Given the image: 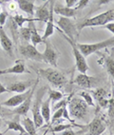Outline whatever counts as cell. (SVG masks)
Returning a JSON list of instances; mask_svg holds the SVG:
<instances>
[{
  "instance_id": "23",
  "label": "cell",
  "mask_w": 114,
  "mask_h": 135,
  "mask_svg": "<svg viewBox=\"0 0 114 135\" xmlns=\"http://www.w3.org/2000/svg\"><path fill=\"white\" fill-rule=\"evenodd\" d=\"M21 124L28 135H37V128H35L33 121L29 117H24L21 120Z\"/></svg>"
},
{
  "instance_id": "9",
  "label": "cell",
  "mask_w": 114,
  "mask_h": 135,
  "mask_svg": "<svg viewBox=\"0 0 114 135\" xmlns=\"http://www.w3.org/2000/svg\"><path fill=\"white\" fill-rule=\"evenodd\" d=\"M19 51L25 58L29 60L44 62L43 54L36 49V47L32 46V44H24L19 47Z\"/></svg>"
},
{
  "instance_id": "49",
  "label": "cell",
  "mask_w": 114,
  "mask_h": 135,
  "mask_svg": "<svg viewBox=\"0 0 114 135\" xmlns=\"http://www.w3.org/2000/svg\"><path fill=\"white\" fill-rule=\"evenodd\" d=\"M113 87H114V85H113Z\"/></svg>"
},
{
  "instance_id": "25",
  "label": "cell",
  "mask_w": 114,
  "mask_h": 135,
  "mask_svg": "<svg viewBox=\"0 0 114 135\" xmlns=\"http://www.w3.org/2000/svg\"><path fill=\"white\" fill-rule=\"evenodd\" d=\"M73 127H80V128H83L84 126L82 125H77V124H71V123H68V124H57L55 125L54 127H52L51 128H49L48 131L51 133H56V132H63L64 130H67V129H70V128H73ZM47 131V132H48ZM46 132V133H47Z\"/></svg>"
},
{
  "instance_id": "6",
  "label": "cell",
  "mask_w": 114,
  "mask_h": 135,
  "mask_svg": "<svg viewBox=\"0 0 114 135\" xmlns=\"http://www.w3.org/2000/svg\"><path fill=\"white\" fill-rule=\"evenodd\" d=\"M57 25H58V30L65 34L66 36L68 37L70 39L75 41L76 37L78 36V30L77 26L71 20V18H67V17L60 16L58 21H57Z\"/></svg>"
},
{
  "instance_id": "22",
  "label": "cell",
  "mask_w": 114,
  "mask_h": 135,
  "mask_svg": "<svg viewBox=\"0 0 114 135\" xmlns=\"http://www.w3.org/2000/svg\"><path fill=\"white\" fill-rule=\"evenodd\" d=\"M28 27L31 29V42H32V45L34 47H36L38 44L43 42L42 36H40V34L38 33L36 27H35V24H34V21L29 22L28 23Z\"/></svg>"
},
{
  "instance_id": "8",
  "label": "cell",
  "mask_w": 114,
  "mask_h": 135,
  "mask_svg": "<svg viewBox=\"0 0 114 135\" xmlns=\"http://www.w3.org/2000/svg\"><path fill=\"white\" fill-rule=\"evenodd\" d=\"M44 42H45V51L42 53L44 58V62H46L47 64H49L52 67H57L59 52L53 47V45L51 43L49 39Z\"/></svg>"
},
{
  "instance_id": "39",
  "label": "cell",
  "mask_w": 114,
  "mask_h": 135,
  "mask_svg": "<svg viewBox=\"0 0 114 135\" xmlns=\"http://www.w3.org/2000/svg\"><path fill=\"white\" fill-rule=\"evenodd\" d=\"M97 102H98V104H99V106L101 107V108H103V109L107 108V105H108V99L107 98H103Z\"/></svg>"
},
{
  "instance_id": "42",
  "label": "cell",
  "mask_w": 114,
  "mask_h": 135,
  "mask_svg": "<svg viewBox=\"0 0 114 135\" xmlns=\"http://www.w3.org/2000/svg\"><path fill=\"white\" fill-rule=\"evenodd\" d=\"M5 92H9V90L7 89V88L4 87V85H2V83L0 82V94L5 93Z\"/></svg>"
},
{
  "instance_id": "44",
  "label": "cell",
  "mask_w": 114,
  "mask_h": 135,
  "mask_svg": "<svg viewBox=\"0 0 114 135\" xmlns=\"http://www.w3.org/2000/svg\"><path fill=\"white\" fill-rule=\"evenodd\" d=\"M2 12V8H1V6H0V13Z\"/></svg>"
},
{
  "instance_id": "28",
  "label": "cell",
  "mask_w": 114,
  "mask_h": 135,
  "mask_svg": "<svg viewBox=\"0 0 114 135\" xmlns=\"http://www.w3.org/2000/svg\"><path fill=\"white\" fill-rule=\"evenodd\" d=\"M105 66L107 69V73L109 76H111V78L114 80V59L111 57H106L105 58Z\"/></svg>"
},
{
  "instance_id": "24",
  "label": "cell",
  "mask_w": 114,
  "mask_h": 135,
  "mask_svg": "<svg viewBox=\"0 0 114 135\" xmlns=\"http://www.w3.org/2000/svg\"><path fill=\"white\" fill-rule=\"evenodd\" d=\"M6 124H7L8 128L3 133H6L7 131H9V130H13L15 132L19 133V135H28V133L26 132L25 128H23V126L18 123V122H16V121H7Z\"/></svg>"
},
{
  "instance_id": "29",
  "label": "cell",
  "mask_w": 114,
  "mask_h": 135,
  "mask_svg": "<svg viewBox=\"0 0 114 135\" xmlns=\"http://www.w3.org/2000/svg\"><path fill=\"white\" fill-rule=\"evenodd\" d=\"M49 98L51 99V102L55 104L56 102L61 101L64 98V94L59 90L55 89H49Z\"/></svg>"
},
{
  "instance_id": "1",
  "label": "cell",
  "mask_w": 114,
  "mask_h": 135,
  "mask_svg": "<svg viewBox=\"0 0 114 135\" xmlns=\"http://www.w3.org/2000/svg\"><path fill=\"white\" fill-rule=\"evenodd\" d=\"M114 20V9L108 10L107 12L100 13L96 16L90 17L86 20H83L80 24H78L77 30L78 32H80L83 29L87 27H98V26H105L110 22H113Z\"/></svg>"
},
{
  "instance_id": "2",
  "label": "cell",
  "mask_w": 114,
  "mask_h": 135,
  "mask_svg": "<svg viewBox=\"0 0 114 135\" xmlns=\"http://www.w3.org/2000/svg\"><path fill=\"white\" fill-rule=\"evenodd\" d=\"M38 74L43 78H45L47 81H49L55 88H62L68 83V79L66 77V75L63 73H61L57 70H54L52 68L39 70Z\"/></svg>"
},
{
  "instance_id": "20",
  "label": "cell",
  "mask_w": 114,
  "mask_h": 135,
  "mask_svg": "<svg viewBox=\"0 0 114 135\" xmlns=\"http://www.w3.org/2000/svg\"><path fill=\"white\" fill-rule=\"evenodd\" d=\"M53 12L54 13H57L60 16L67 17V18L74 17L76 15V11L74 9H71V8H67L66 6L60 5H54Z\"/></svg>"
},
{
  "instance_id": "21",
  "label": "cell",
  "mask_w": 114,
  "mask_h": 135,
  "mask_svg": "<svg viewBox=\"0 0 114 135\" xmlns=\"http://www.w3.org/2000/svg\"><path fill=\"white\" fill-rule=\"evenodd\" d=\"M51 99L48 98L46 101H44L42 103L41 106V114L43 117L44 123H46V125H49L51 119Z\"/></svg>"
},
{
  "instance_id": "27",
  "label": "cell",
  "mask_w": 114,
  "mask_h": 135,
  "mask_svg": "<svg viewBox=\"0 0 114 135\" xmlns=\"http://www.w3.org/2000/svg\"><path fill=\"white\" fill-rule=\"evenodd\" d=\"M18 35L22 38V40L25 42L26 44H29V42L31 41V29L29 27L27 28H21L18 31Z\"/></svg>"
},
{
  "instance_id": "45",
  "label": "cell",
  "mask_w": 114,
  "mask_h": 135,
  "mask_svg": "<svg viewBox=\"0 0 114 135\" xmlns=\"http://www.w3.org/2000/svg\"><path fill=\"white\" fill-rule=\"evenodd\" d=\"M1 124H2V120H1V118H0V127H1Z\"/></svg>"
},
{
  "instance_id": "4",
  "label": "cell",
  "mask_w": 114,
  "mask_h": 135,
  "mask_svg": "<svg viewBox=\"0 0 114 135\" xmlns=\"http://www.w3.org/2000/svg\"><path fill=\"white\" fill-rule=\"evenodd\" d=\"M68 113L71 117L78 120H85L88 112V106L82 98L74 97L68 103Z\"/></svg>"
},
{
  "instance_id": "19",
  "label": "cell",
  "mask_w": 114,
  "mask_h": 135,
  "mask_svg": "<svg viewBox=\"0 0 114 135\" xmlns=\"http://www.w3.org/2000/svg\"><path fill=\"white\" fill-rule=\"evenodd\" d=\"M18 8L22 12H26L29 15V18H34V12H35V3L33 1H29V0H18L16 1Z\"/></svg>"
},
{
  "instance_id": "13",
  "label": "cell",
  "mask_w": 114,
  "mask_h": 135,
  "mask_svg": "<svg viewBox=\"0 0 114 135\" xmlns=\"http://www.w3.org/2000/svg\"><path fill=\"white\" fill-rule=\"evenodd\" d=\"M54 4H55V1H53V0L49 1V18L46 23V29H45L43 36H42L43 42L46 41V40H48V39H49L54 32V18H53Z\"/></svg>"
},
{
  "instance_id": "18",
  "label": "cell",
  "mask_w": 114,
  "mask_h": 135,
  "mask_svg": "<svg viewBox=\"0 0 114 135\" xmlns=\"http://www.w3.org/2000/svg\"><path fill=\"white\" fill-rule=\"evenodd\" d=\"M49 1H47L44 5L40 6V7H36L35 12H34V20L35 21H40V22L47 23V21L49 18Z\"/></svg>"
},
{
  "instance_id": "5",
  "label": "cell",
  "mask_w": 114,
  "mask_h": 135,
  "mask_svg": "<svg viewBox=\"0 0 114 135\" xmlns=\"http://www.w3.org/2000/svg\"><path fill=\"white\" fill-rule=\"evenodd\" d=\"M114 46V36L111 38H108L104 41L97 42V43H91V44H77V47L79 51H81L83 55L85 57L91 55L92 53L98 52L99 51L103 49L108 48V47Z\"/></svg>"
},
{
  "instance_id": "38",
  "label": "cell",
  "mask_w": 114,
  "mask_h": 135,
  "mask_svg": "<svg viewBox=\"0 0 114 135\" xmlns=\"http://www.w3.org/2000/svg\"><path fill=\"white\" fill-rule=\"evenodd\" d=\"M77 0H66L65 4L67 8H71V9H74V7L76 6Z\"/></svg>"
},
{
  "instance_id": "11",
  "label": "cell",
  "mask_w": 114,
  "mask_h": 135,
  "mask_svg": "<svg viewBox=\"0 0 114 135\" xmlns=\"http://www.w3.org/2000/svg\"><path fill=\"white\" fill-rule=\"evenodd\" d=\"M35 82H36V81H35ZM33 87H34V85H33ZM33 87L31 88L29 90H27V91L24 92V93L15 94V95L11 97V98L7 99L6 101L1 103V106L9 107V108H17V107H19L20 105L23 104V102L29 97V95L31 94V92L32 91V89H33Z\"/></svg>"
},
{
  "instance_id": "46",
  "label": "cell",
  "mask_w": 114,
  "mask_h": 135,
  "mask_svg": "<svg viewBox=\"0 0 114 135\" xmlns=\"http://www.w3.org/2000/svg\"><path fill=\"white\" fill-rule=\"evenodd\" d=\"M0 135H4V133H3V132H0Z\"/></svg>"
},
{
  "instance_id": "16",
  "label": "cell",
  "mask_w": 114,
  "mask_h": 135,
  "mask_svg": "<svg viewBox=\"0 0 114 135\" xmlns=\"http://www.w3.org/2000/svg\"><path fill=\"white\" fill-rule=\"evenodd\" d=\"M0 46L10 56H13V42L8 36L2 27H0Z\"/></svg>"
},
{
  "instance_id": "48",
  "label": "cell",
  "mask_w": 114,
  "mask_h": 135,
  "mask_svg": "<svg viewBox=\"0 0 114 135\" xmlns=\"http://www.w3.org/2000/svg\"><path fill=\"white\" fill-rule=\"evenodd\" d=\"M0 48H1V46H0Z\"/></svg>"
},
{
  "instance_id": "40",
  "label": "cell",
  "mask_w": 114,
  "mask_h": 135,
  "mask_svg": "<svg viewBox=\"0 0 114 135\" xmlns=\"http://www.w3.org/2000/svg\"><path fill=\"white\" fill-rule=\"evenodd\" d=\"M104 28L106 30H107L108 31H110V32L114 35V21L110 22V23H108V24H107V25H105Z\"/></svg>"
},
{
  "instance_id": "7",
  "label": "cell",
  "mask_w": 114,
  "mask_h": 135,
  "mask_svg": "<svg viewBox=\"0 0 114 135\" xmlns=\"http://www.w3.org/2000/svg\"><path fill=\"white\" fill-rule=\"evenodd\" d=\"M63 34V33H62ZM64 38L68 41V43L71 45V49H72L73 51V55H74V58H75V64H76V68H77L78 71L80 73H84L85 74L88 70V66H87V60H86V57L83 55L81 51H79V49L77 47V44L75 43V41H73L71 39H70L68 37H67L65 34H63Z\"/></svg>"
},
{
  "instance_id": "17",
  "label": "cell",
  "mask_w": 114,
  "mask_h": 135,
  "mask_svg": "<svg viewBox=\"0 0 114 135\" xmlns=\"http://www.w3.org/2000/svg\"><path fill=\"white\" fill-rule=\"evenodd\" d=\"M25 73H28V70L26 69L24 62L22 60H17L13 66L0 70V76L4 74H22Z\"/></svg>"
},
{
  "instance_id": "34",
  "label": "cell",
  "mask_w": 114,
  "mask_h": 135,
  "mask_svg": "<svg viewBox=\"0 0 114 135\" xmlns=\"http://www.w3.org/2000/svg\"><path fill=\"white\" fill-rule=\"evenodd\" d=\"M71 97H68V98H65V99H62L61 101L57 102V104H54L53 106V110H57V109H62V108H66V107L68 106V103H70V101H71Z\"/></svg>"
},
{
  "instance_id": "33",
  "label": "cell",
  "mask_w": 114,
  "mask_h": 135,
  "mask_svg": "<svg viewBox=\"0 0 114 135\" xmlns=\"http://www.w3.org/2000/svg\"><path fill=\"white\" fill-rule=\"evenodd\" d=\"M67 108V107H66ZM66 108H62V109H57V110L54 111L53 115H52V117H51V125H53L54 123H56L57 121H59L60 119L63 118V113H64V109H66Z\"/></svg>"
},
{
  "instance_id": "12",
  "label": "cell",
  "mask_w": 114,
  "mask_h": 135,
  "mask_svg": "<svg viewBox=\"0 0 114 135\" xmlns=\"http://www.w3.org/2000/svg\"><path fill=\"white\" fill-rule=\"evenodd\" d=\"M36 81V80H35ZM34 80H27V81H17V82L12 83V84L8 85L7 89L9 92H16L18 93H24L27 90H29L31 88L33 87L35 84Z\"/></svg>"
},
{
  "instance_id": "47",
  "label": "cell",
  "mask_w": 114,
  "mask_h": 135,
  "mask_svg": "<svg viewBox=\"0 0 114 135\" xmlns=\"http://www.w3.org/2000/svg\"><path fill=\"white\" fill-rule=\"evenodd\" d=\"M2 115V111H0V116Z\"/></svg>"
},
{
  "instance_id": "43",
  "label": "cell",
  "mask_w": 114,
  "mask_h": 135,
  "mask_svg": "<svg viewBox=\"0 0 114 135\" xmlns=\"http://www.w3.org/2000/svg\"><path fill=\"white\" fill-rule=\"evenodd\" d=\"M0 111H2V106H1V104H0Z\"/></svg>"
},
{
  "instance_id": "41",
  "label": "cell",
  "mask_w": 114,
  "mask_h": 135,
  "mask_svg": "<svg viewBox=\"0 0 114 135\" xmlns=\"http://www.w3.org/2000/svg\"><path fill=\"white\" fill-rule=\"evenodd\" d=\"M77 133L75 131H73L71 128L70 129H67V130H64L63 132H61V135H76Z\"/></svg>"
},
{
  "instance_id": "15",
  "label": "cell",
  "mask_w": 114,
  "mask_h": 135,
  "mask_svg": "<svg viewBox=\"0 0 114 135\" xmlns=\"http://www.w3.org/2000/svg\"><path fill=\"white\" fill-rule=\"evenodd\" d=\"M98 79L92 77V76H90V75H87L86 73L85 74L84 73L78 74L74 79V83L83 89H91L94 87Z\"/></svg>"
},
{
  "instance_id": "26",
  "label": "cell",
  "mask_w": 114,
  "mask_h": 135,
  "mask_svg": "<svg viewBox=\"0 0 114 135\" xmlns=\"http://www.w3.org/2000/svg\"><path fill=\"white\" fill-rule=\"evenodd\" d=\"M12 20L14 22V24L16 25L17 27H19L20 29L23 28V25L24 23H29V22H32V21H35L34 18H29V17H24L23 15H15L14 16L12 17Z\"/></svg>"
},
{
  "instance_id": "37",
  "label": "cell",
  "mask_w": 114,
  "mask_h": 135,
  "mask_svg": "<svg viewBox=\"0 0 114 135\" xmlns=\"http://www.w3.org/2000/svg\"><path fill=\"white\" fill-rule=\"evenodd\" d=\"M8 18V12H2L0 13V27H2L5 25L6 23V20Z\"/></svg>"
},
{
  "instance_id": "14",
  "label": "cell",
  "mask_w": 114,
  "mask_h": 135,
  "mask_svg": "<svg viewBox=\"0 0 114 135\" xmlns=\"http://www.w3.org/2000/svg\"><path fill=\"white\" fill-rule=\"evenodd\" d=\"M38 82H39V77L36 79V82L34 84L33 89H32V91L31 92V94L29 95V97L23 102V104H21L19 107H17V108H15L14 110L12 111V113L16 114V115H25V114H27V112L29 110L31 106H32V97H33L34 90L36 89V86H37V84H38Z\"/></svg>"
},
{
  "instance_id": "35",
  "label": "cell",
  "mask_w": 114,
  "mask_h": 135,
  "mask_svg": "<svg viewBox=\"0 0 114 135\" xmlns=\"http://www.w3.org/2000/svg\"><path fill=\"white\" fill-rule=\"evenodd\" d=\"M90 3L88 0H80V1H77L76 3V6L74 7V10L77 11V10H81L83 8H85L87 6V4Z\"/></svg>"
},
{
  "instance_id": "10",
  "label": "cell",
  "mask_w": 114,
  "mask_h": 135,
  "mask_svg": "<svg viewBox=\"0 0 114 135\" xmlns=\"http://www.w3.org/2000/svg\"><path fill=\"white\" fill-rule=\"evenodd\" d=\"M83 131H88L90 135H102L107 129V124L101 117L96 116L87 127H83Z\"/></svg>"
},
{
  "instance_id": "36",
  "label": "cell",
  "mask_w": 114,
  "mask_h": 135,
  "mask_svg": "<svg viewBox=\"0 0 114 135\" xmlns=\"http://www.w3.org/2000/svg\"><path fill=\"white\" fill-rule=\"evenodd\" d=\"M8 10L10 11V12H16L17 8H18V5H17V2L15 1H12V2H9L7 5Z\"/></svg>"
},
{
  "instance_id": "32",
  "label": "cell",
  "mask_w": 114,
  "mask_h": 135,
  "mask_svg": "<svg viewBox=\"0 0 114 135\" xmlns=\"http://www.w3.org/2000/svg\"><path fill=\"white\" fill-rule=\"evenodd\" d=\"M107 114L110 120H114V91L112 92L111 98L108 99V105H107Z\"/></svg>"
},
{
  "instance_id": "3",
  "label": "cell",
  "mask_w": 114,
  "mask_h": 135,
  "mask_svg": "<svg viewBox=\"0 0 114 135\" xmlns=\"http://www.w3.org/2000/svg\"><path fill=\"white\" fill-rule=\"evenodd\" d=\"M47 91V88L43 87L40 88L36 91V97L32 101V121H33L35 128L38 129L44 125V120L41 114V106L43 103V97Z\"/></svg>"
},
{
  "instance_id": "31",
  "label": "cell",
  "mask_w": 114,
  "mask_h": 135,
  "mask_svg": "<svg viewBox=\"0 0 114 135\" xmlns=\"http://www.w3.org/2000/svg\"><path fill=\"white\" fill-rule=\"evenodd\" d=\"M91 92H92V95L96 101H99V100H101V99H103V98H107V90L105 89H103V88L96 89L95 90H92Z\"/></svg>"
},
{
  "instance_id": "30",
  "label": "cell",
  "mask_w": 114,
  "mask_h": 135,
  "mask_svg": "<svg viewBox=\"0 0 114 135\" xmlns=\"http://www.w3.org/2000/svg\"><path fill=\"white\" fill-rule=\"evenodd\" d=\"M80 96L81 98L85 101V103L87 105V106H90V107H94V101H93V98L91 96V94L90 92L85 91V90H83V91L80 92Z\"/></svg>"
}]
</instances>
